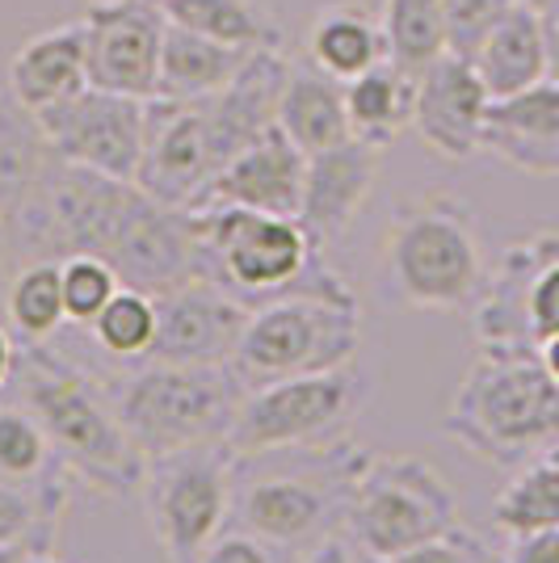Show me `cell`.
<instances>
[{"instance_id": "6da1fadb", "label": "cell", "mask_w": 559, "mask_h": 563, "mask_svg": "<svg viewBox=\"0 0 559 563\" xmlns=\"http://www.w3.org/2000/svg\"><path fill=\"white\" fill-rule=\"evenodd\" d=\"M9 391L43 421L68 479L101 496H140L147 459L118 421L101 375L55 353L51 341H25Z\"/></svg>"}, {"instance_id": "7a4b0ae2", "label": "cell", "mask_w": 559, "mask_h": 563, "mask_svg": "<svg viewBox=\"0 0 559 563\" xmlns=\"http://www.w3.org/2000/svg\"><path fill=\"white\" fill-rule=\"evenodd\" d=\"M366 450L341 438L328 446L232 454V517L274 551H307L346 530Z\"/></svg>"}, {"instance_id": "3957f363", "label": "cell", "mask_w": 559, "mask_h": 563, "mask_svg": "<svg viewBox=\"0 0 559 563\" xmlns=\"http://www.w3.org/2000/svg\"><path fill=\"white\" fill-rule=\"evenodd\" d=\"M446 438L492 467H522L551 454L559 446V383L538 350L480 345L454 391Z\"/></svg>"}, {"instance_id": "277c9868", "label": "cell", "mask_w": 559, "mask_h": 563, "mask_svg": "<svg viewBox=\"0 0 559 563\" xmlns=\"http://www.w3.org/2000/svg\"><path fill=\"white\" fill-rule=\"evenodd\" d=\"M202 278L232 290L244 307H261L295 290L353 295L350 282L332 274L325 253L311 244L299 219L249 207H202Z\"/></svg>"}, {"instance_id": "5b68a950", "label": "cell", "mask_w": 559, "mask_h": 563, "mask_svg": "<svg viewBox=\"0 0 559 563\" xmlns=\"http://www.w3.org/2000/svg\"><path fill=\"white\" fill-rule=\"evenodd\" d=\"M383 274L399 303L420 311L475 307L489 269L471 207L442 189L399 202L383 235Z\"/></svg>"}, {"instance_id": "8992f818", "label": "cell", "mask_w": 559, "mask_h": 563, "mask_svg": "<svg viewBox=\"0 0 559 563\" xmlns=\"http://www.w3.org/2000/svg\"><path fill=\"white\" fill-rule=\"evenodd\" d=\"M101 383L143 459L210 446V442L228 446V429L244 396L228 366L140 362L131 371L101 375Z\"/></svg>"}, {"instance_id": "52a82bcc", "label": "cell", "mask_w": 559, "mask_h": 563, "mask_svg": "<svg viewBox=\"0 0 559 563\" xmlns=\"http://www.w3.org/2000/svg\"><path fill=\"white\" fill-rule=\"evenodd\" d=\"M358 350H362L358 295L295 290L253 307L228 371L240 383V391H253L278 378L350 366L358 362Z\"/></svg>"}, {"instance_id": "ba28073f", "label": "cell", "mask_w": 559, "mask_h": 563, "mask_svg": "<svg viewBox=\"0 0 559 563\" xmlns=\"http://www.w3.org/2000/svg\"><path fill=\"white\" fill-rule=\"evenodd\" d=\"M463 526L459 493L420 454H371L358 475L346 534L366 563H387Z\"/></svg>"}, {"instance_id": "9c48e42d", "label": "cell", "mask_w": 559, "mask_h": 563, "mask_svg": "<svg viewBox=\"0 0 559 563\" xmlns=\"http://www.w3.org/2000/svg\"><path fill=\"white\" fill-rule=\"evenodd\" d=\"M366 399H371V375L358 362L253 387L240 396V408L228 429V450L240 459V454H265V450L341 442L350 438Z\"/></svg>"}, {"instance_id": "30bf717a", "label": "cell", "mask_w": 559, "mask_h": 563, "mask_svg": "<svg viewBox=\"0 0 559 563\" xmlns=\"http://www.w3.org/2000/svg\"><path fill=\"white\" fill-rule=\"evenodd\" d=\"M140 500L164 560L198 563L232 517V450L210 442L147 459Z\"/></svg>"}, {"instance_id": "8fae6325", "label": "cell", "mask_w": 559, "mask_h": 563, "mask_svg": "<svg viewBox=\"0 0 559 563\" xmlns=\"http://www.w3.org/2000/svg\"><path fill=\"white\" fill-rule=\"evenodd\" d=\"M228 156L215 140L207 101H147V135L135 186L164 207L198 211Z\"/></svg>"}, {"instance_id": "7c38bea8", "label": "cell", "mask_w": 559, "mask_h": 563, "mask_svg": "<svg viewBox=\"0 0 559 563\" xmlns=\"http://www.w3.org/2000/svg\"><path fill=\"white\" fill-rule=\"evenodd\" d=\"M51 147L68 165L97 168L118 181H135L147 135V101L106 89H85L39 114Z\"/></svg>"}, {"instance_id": "4fadbf2b", "label": "cell", "mask_w": 559, "mask_h": 563, "mask_svg": "<svg viewBox=\"0 0 559 563\" xmlns=\"http://www.w3.org/2000/svg\"><path fill=\"white\" fill-rule=\"evenodd\" d=\"M101 261L114 265L122 286H135L147 295L177 290L186 282L202 278L198 214L186 207H164L140 189V198L131 202V211H127Z\"/></svg>"}, {"instance_id": "5bb4252c", "label": "cell", "mask_w": 559, "mask_h": 563, "mask_svg": "<svg viewBox=\"0 0 559 563\" xmlns=\"http://www.w3.org/2000/svg\"><path fill=\"white\" fill-rule=\"evenodd\" d=\"M156 341L147 362L164 366H228L253 307H244L219 282L194 278L156 295Z\"/></svg>"}, {"instance_id": "9a60e30c", "label": "cell", "mask_w": 559, "mask_h": 563, "mask_svg": "<svg viewBox=\"0 0 559 563\" xmlns=\"http://www.w3.org/2000/svg\"><path fill=\"white\" fill-rule=\"evenodd\" d=\"M89 85L152 101L161 76L164 18L152 0H94L85 13Z\"/></svg>"}, {"instance_id": "2e32d148", "label": "cell", "mask_w": 559, "mask_h": 563, "mask_svg": "<svg viewBox=\"0 0 559 563\" xmlns=\"http://www.w3.org/2000/svg\"><path fill=\"white\" fill-rule=\"evenodd\" d=\"M492 97L459 51L438 55L417 76V106H413V131L429 152L442 161H471L484 152V126H489Z\"/></svg>"}, {"instance_id": "e0dca14e", "label": "cell", "mask_w": 559, "mask_h": 563, "mask_svg": "<svg viewBox=\"0 0 559 563\" xmlns=\"http://www.w3.org/2000/svg\"><path fill=\"white\" fill-rule=\"evenodd\" d=\"M304 177L307 152L274 122V126H265L249 147H240L228 161V168L215 177V186H210L202 207H249V211L299 219Z\"/></svg>"}, {"instance_id": "ac0fdd59", "label": "cell", "mask_w": 559, "mask_h": 563, "mask_svg": "<svg viewBox=\"0 0 559 563\" xmlns=\"http://www.w3.org/2000/svg\"><path fill=\"white\" fill-rule=\"evenodd\" d=\"M379 156L383 152L362 140H346L328 152L307 156L299 223L320 253H328L362 214L374 181H379Z\"/></svg>"}, {"instance_id": "d6986e66", "label": "cell", "mask_w": 559, "mask_h": 563, "mask_svg": "<svg viewBox=\"0 0 559 563\" xmlns=\"http://www.w3.org/2000/svg\"><path fill=\"white\" fill-rule=\"evenodd\" d=\"M559 253V232H538L505 249L496 274L475 299V336L480 345L501 350H538L530 336V286L535 274Z\"/></svg>"}, {"instance_id": "ffe728a7", "label": "cell", "mask_w": 559, "mask_h": 563, "mask_svg": "<svg viewBox=\"0 0 559 563\" xmlns=\"http://www.w3.org/2000/svg\"><path fill=\"white\" fill-rule=\"evenodd\" d=\"M4 85L34 114H43L51 106L85 93L89 89V34H85V18L51 25L43 34L25 38L18 55L9 59V68H4Z\"/></svg>"}, {"instance_id": "44dd1931", "label": "cell", "mask_w": 559, "mask_h": 563, "mask_svg": "<svg viewBox=\"0 0 559 563\" xmlns=\"http://www.w3.org/2000/svg\"><path fill=\"white\" fill-rule=\"evenodd\" d=\"M484 152L522 173L559 177V80H542L509 101H492Z\"/></svg>"}, {"instance_id": "7402d4cb", "label": "cell", "mask_w": 559, "mask_h": 563, "mask_svg": "<svg viewBox=\"0 0 559 563\" xmlns=\"http://www.w3.org/2000/svg\"><path fill=\"white\" fill-rule=\"evenodd\" d=\"M471 68L480 71L492 101L530 93L547 80V43H542V18L530 4L513 0L509 9L484 30V38L471 47Z\"/></svg>"}, {"instance_id": "603a6c76", "label": "cell", "mask_w": 559, "mask_h": 563, "mask_svg": "<svg viewBox=\"0 0 559 563\" xmlns=\"http://www.w3.org/2000/svg\"><path fill=\"white\" fill-rule=\"evenodd\" d=\"M278 126L304 147L307 156L353 140L350 114H346V80L328 76L311 59L291 64V76H286L278 97Z\"/></svg>"}, {"instance_id": "cb8c5ba5", "label": "cell", "mask_w": 559, "mask_h": 563, "mask_svg": "<svg viewBox=\"0 0 559 563\" xmlns=\"http://www.w3.org/2000/svg\"><path fill=\"white\" fill-rule=\"evenodd\" d=\"M253 51L219 43L207 34H194L182 25L164 22V47H161V76H156V97L161 101H207L223 93L244 68Z\"/></svg>"}, {"instance_id": "d4e9b609", "label": "cell", "mask_w": 559, "mask_h": 563, "mask_svg": "<svg viewBox=\"0 0 559 563\" xmlns=\"http://www.w3.org/2000/svg\"><path fill=\"white\" fill-rule=\"evenodd\" d=\"M413 106H417V76L396 68L392 59H379L362 76L346 80V114H350L353 140L371 147H392V143L413 126Z\"/></svg>"}, {"instance_id": "484cf974", "label": "cell", "mask_w": 559, "mask_h": 563, "mask_svg": "<svg viewBox=\"0 0 559 563\" xmlns=\"http://www.w3.org/2000/svg\"><path fill=\"white\" fill-rule=\"evenodd\" d=\"M55 147L34 110H25L9 85L0 89V219H13L55 165Z\"/></svg>"}, {"instance_id": "4316f807", "label": "cell", "mask_w": 559, "mask_h": 563, "mask_svg": "<svg viewBox=\"0 0 559 563\" xmlns=\"http://www.w3.org/2000/svg\"><path fill=\"white\" fill-rule=\"evenodd\" d=\"M307 59L337 80H353L387 59L383 22L353 4H325L307 30Z\"/></svg>"}, {"instance_id": "83f0119b", "label": "cell", "mask_w": 559, "mask_h": 563, "mask_svg": "<svg viewBox=\"0 0 559 563\" xmlns=\"http://www.w3.org/2000/svg\"><path fill=\"white\" fill-rule=\"evenodd\" d=\"M152 4L168 25H182L232 47H282V30L256 0H152Z\"/></svg>"}, {"instance_id": "f1b7e54d", "label": "cell", "mask_w": 559, "mask_h": 563, "mask_svg": "<svg viewBox=\"0 0 559 563\" xmlns=\"http://www.w3.org/2000/svg\"><path fill=\"white\" fill-rule=\"evenodd\" d=\"M64 514H68V475L43 484L0 479V547L55 551Z\"/></svg>"}, {"instance_id": "f546056e", "label": "cell", "mask_w": 559, "mask_h": 563, "mask_svg": "<svg viewBox=\"0 0 559 563\" xmlns=\"http://www.w3.org/2000/svg\"><path fill=\"white\" fill-rule=\"evenodd\" d=\"M492 526L509 534L530 530H556L559 526V454H542L522 467H513V479L492 500Z\"/></svg>"}, {"instance_id": "4dcf8cb0", "label": "cell", "mask_w": 559, "mask_h": 563, "mask_svg": "<svg viewBox=\"0 0 559 563\" xmlns=\"http://www.w3.org/2000/svg\"><path fill=\"white\" fill-rule=\"evenodd\" d=\"M379 22L387 38V59L408 76H420L438 55L450 51L446 0H383Z\"/></svg>"}, {"instance_id": "1f68e13d", "label": "cell", "mask_w": 559, "mask_h": 563, "mask_svg": "<svg viewBox=\"0 0 559 563\" xmlns=\"http://www.w3.org/2000/svg\"><path fill=\"white\" fill-rule=\"evenodd\" d=\"M4 316L22 341H51L68 324L59 261H25L4 286Z\"/></svg>"}, {"instance_id": "d6a6232c", "label": "cell", "mask_w": 559, "mask_h": 563, "mask_svg": "<svg viewBox=\"0 0 559 563\" xmlns=\"http://www.w3.org/2000/svg\"><path fill=\"white\" fill-rule=\"evenodd\" d=\"M68 475L51 446L43 421L25 408L9 387L0 391V479L13 484H43Z\"/></svg>"}, {"instance_id": "836d02e7", "label": "cell", "mask_w": 559, "mask_h": 563, "mask_svg": "<svg viewBox=\"0 0 559 563\" xmlns=\"http://www.w3.org/2000/svg\"><path fill=\"white\" fill-rule=\"evenodd\" d=\"M156 320H161L156 316V295L135 290V286H118V295L89 324V336L106 357L140 366V362H147L152 341H156Z\"/></svg>"}, {"instance_id": "e575fe53", "label": "cell", "mask_w": 559, "mask_h": 563, "mask_svg": "<svg viewBox=\"0 0 559 563\" xmlns=\"http://www.w3.org/2000/svg\"><path fill=\"white\" fill-rule=\"evenodd\" d=\"M59 278H64V311H68L72 329H89L101 307L118 295V274L110 261L94 257V253H76V257L59 261Z\"/></svg>"}, {"instance_id": "d590c367", "label": "cell", "mask_w": 559, "mask_h": 563, "mask_svg": "<svg viewBox=\"0 0 559 563\" xmlns=\"http://www.w3.org/2000/svg\"><path fill=\"white\" fill-rule=\"evenodd\" d=\"M387 563H505V560H501L475 530L454 526L442 539L420 542V547H413V551H404V555H396V560H387Z\"/></svg>"}, {"instance_id": "8d00e7d4", "label": "cell", "mask_w": 559, "mask_h": 563, "mask_svg": "<svg viewBox=\"0 0 559 563\" xmlns=\"http://www.w3.org/2000/svg\"><path fill=\"white\" fill-rule=\"evenodd\" d=\"M513 0H446V30H450V51L471 55V47L489 30Z\"/></svg>"}, {"instance_id": "74e56055", "label": "cell", "mask_w": 559, "mask_h": 563, "mask_svg": "<svg viewBox=\"0 0 559 563\" xmlns=\"http://www.w3.org/2000/svg\"><path fill=\"white\" fill-rule=\"evenodd\" d=\"M530 336L535 345L559 336V253L538 269L530 286Z\"/></svg>"}, {"instance_id": "f35d334b", "label": "cell", "mask_w": 559, "mask_h": 563, "mask_svg": "<svg viewBox=\"0 0 559 563\" xmlns=\"http://www.w3.org/2000/svg\"><path fill=\"white\" fill-rule=\"evenodd\" d=\"M198 563H278V551L270 542H261L256 534H249V530L232 526V530H223L219 539L210 542Z\"/></svg>"}, {"instance_id": "ab89813d", "label": "cell", "mask_w": 559, "mask_h": 563, "mask_svg": "<svg viewBox=\"0 0 559 563\" xmlns=\"http://www.w3.org/2000/svg\"><path fill=\"white\" fill-rule=\"evenodd\" d=\"M505 563H559V526L556 530H530V534H509L505 539V551H501Z\"/></svg>"}, {"instance_id": "60d3db41", "label": "cell", "mask_w": 559, "mask_h": 563, "mask_svg": "<svg viewBox=\"0 0 559 563\" xmlns=\"http://www.w3.org/2000/svg\"><path fill=\"white\" fill-rule=\"evenodd\" d=\"M299 563H358V547L350 542L346 530H337V534L320 539L316 547H307Z\"/></svg>"}, {"instance_id": "b9f144b4", "label": "cell", "mask_w": 559, "mask_h": 563, "mask_svg": "<svg viewBox=\"0 0 559 563\" xmlns=\"http://www.w3.org/2000/svg\"><path fill=\"white\" fill-rule=\"evenodd\" d=\"M538 18H542V43H547V80H559V4Z\"/></svg>"}, {"instance_id": "7bdbcfd3", "label": "cell", "mask_w": 559, "mask_h": 563, "mask_svg": "<svg viewBox=\"0 0 559 563\" xmlns=\"http://www.w3.org/2000/svg\"><path fill=\"white\" fill-rule=\"evenodd\" d=\"M18 249H13V232H9V219H0V286H9V278L18 274Z\"/></svg>"}, {"instance_id": "ee69618b", "label": "cell", "mask_w": 559, "mask_h": 563, "mask_svg": "<svg viewBox=\"0 0 559 563\" xmlns=\"http://www.w3.org/2000/svg\"><path fill=\"white\" fill-rule=\"evenodd\" d=\"M13 366H18V345H13L9 329L0 324V391L13 383Z\"/></svg>"}, {"instance_id": "f6af8a7d", "label": "cell", "mask_w": 559, "mask_h": 563, "mask_svg": "<svg viewBox=\"0 0 559 563\" xmlns=\"http://www.w3.org/2000/svg\"><path fill=\"white\" fill-rule=\"evenodd\" d=\"M538 357H542V366H547V375L559 383V336H551V341H542L538 345Z\"/></svg>"}, {"instance_id": "bcb514c9", "label": "cell", "mask_w": 559, "mask_h": 563, "mask_svg": "<svg viewBox=\"0 0 559 563\" xmlns=\"http://www.w3.org/2000/svg\"><path fill=\"white\" fill-rule=\"evenodd\" d=\"M22 563H64L55 551H25V560Z\"/></svg>"}, {"instance_id": "7dc6e473", "label": "cell", "mask_w": 559, "mask_h": 563, "mask_svg": "<svg viewBox=\"0 0 559 563\" xmlns=\"http://www.w3.org/2000/svg\"><path fill=\"white\" fill-rule=\"evenodd\" d=\"M25 551L22 547H0V563H22Z\"/></svg>"}, {"instance_id": "c3c4849f", "label": "cell", "mask_w": 559, "mask_h": 563, "mask_svg": "<svg viewBox=\"0 0 559 563\" xmlns=\"http://www.w3.org/2000/svg\"><path fill=\"white\" fill-rule=\"evenodd\" d=\"M522 4H530V9H535V13H547V9H556L559 0H522Z\"/></svg>"}, {"instance_id": "681fc988", "label": "cell", "mask_w": 559, "mask_h": 563, "mask_svg": "<svg viewBox=\"0 0 559 563\" xmlns=\"http://www.w3.org/2000/svg\"><path fill=\"white\" fill-rule=\"evenodd\" d=\"M551 454H559V446H556V450H551Z\"/></svg>"}, {"instance_id": "f907efd6", "label": "cell", "mask_w": 559, "mask_h": 563, "mask_svg": "<svg viewBox=\"0 0 559 563\" xmlns=\"http://www.w3.org/2000/svg\"><path fill=\"white\" fill-rule=\"evenodd\" d=\"M0 89H4V80H0Z\"/></svg>"}]
</instances>
